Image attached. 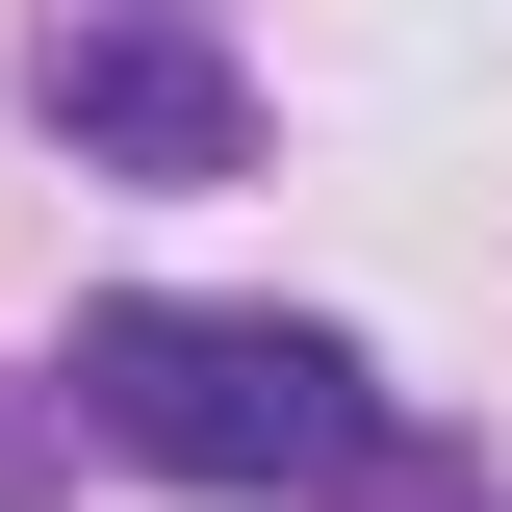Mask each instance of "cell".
Instances as JSON below:
<instances>
[{
    "instance_id": "1",
    "label": "cell",
    "mask_w": 512,
    "mask_h": 512,
    "mask_svg": "<svg viewBox=\"0 0 512 512\" xmlns=\"http://www.w3.org/2000/svg\"><path fill=\"white\" fill-rule=\"evenodd\" d=\"M77 436L154 461V487H384V384L359 333L308 308H180V282H128V308H77Z\"/></svg>"
},
{
    "instance_id": "2",
    "label": "cell",
    "mask_w": 512,
    "mask_h": 512,
    "mask_svg": "<svg viewBox=\"0 0 512 512\" xmlns=\"http://www.w3.org/2000/svg\"><path fill=\"white\" fill-rule=\"evenodd\" d=\"M52 128L128 154V180H231V154H256V77L205 52V0H77V26H52Z\"/></svg>"
}]
</instances>
